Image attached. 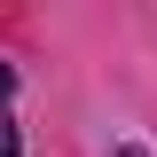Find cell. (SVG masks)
Here are the masks:
<instances>
[{
    "mask_svg": "<svg viewBox=\"0 0 157 157\" xmlns=\"http://www.w3.org/2000/svg\"><path fill=\"white\" fill-rule=\"evenodd\" d=\"M110 157H149V149H110Z\"/></svg>",
    "mask_w": 157,
    "mask_h": 157,
    "instance_id": "2",
    "label": "cell"
},
{
    "mask_svg": "<svg viewBox=\"0 0 157 157\" xmlns=\"http://www.w3.org/2000/svg\"><path fill=\"white\" fill-rule=\"evenodd\" d=\"M0 157H16V126H8V118H0Z\"/></svg>",
    "mask_w": 157,
    "mask_h": 157,
    "instance_id": "1",
    "label": "cell"
},
{
    "mask_svg": "<svg viewBox=\"0 0 157 157\" xmlns=\"http://www.w3.org/2000/svg\"><path fill=\"white\" fill-rule=\"evenodd\" d=\"M0 94H8V63H0Z\"/></svg>",
    "mask_w": 157,
    "mask_h": 157,
    "instance_id": "3",
    "label": "cell"
}]
</instances>
